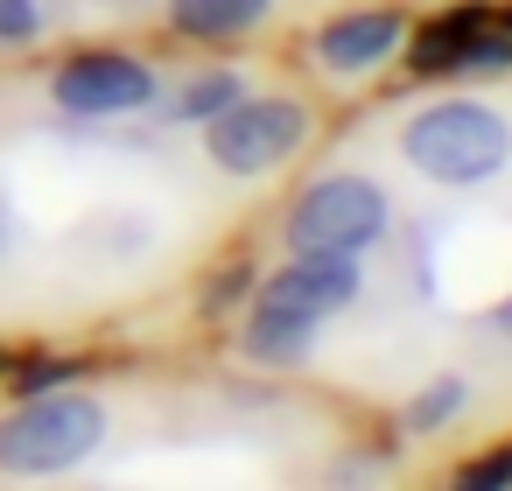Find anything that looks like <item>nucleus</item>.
<instances>
[{
	"mask_svg": "<svg viewBox=\"0 0 512 491\" xmlns=\"http://www.w3.org/2000/svg\"><path fill=\"white\" fill-rule=\"evenodd\" d=\"M400 155L428 183L470 190V183H491L512 162V127L484 99H442V106H428V113H414L400 127Z\"/></svg>",
	"mask_w": 512,
	"mask_h": 491,
	"instance_id": "obj_1",
	"label": "nucleus"
},
{
	"mask_svg": "<svg viewBox=\"0 0 512 491\" xmlns=\"http://www.w3.org/2000/svg\"><path fill=\"white\" fill-rule=\"evenodd\" d=\"M106 442V407L92 393H22L0 414V470L8 477H57L78 470Z\"/></svg>",
	"mask_w": 512,
	"mask_h": 491,
	"instance_id": "obj_2",
	"label": "nucleus"
},
{
	"mask_svg": "<svg viewBox=\"0 0 512 491\" xmlns=\"http://www.w3.org/2000/svg\"><path fill=\"white\" fill-rule=\"evenodd\" d=\"M393 204L372 176H323L302 190L295 218H288V246L295 253H365L386 232Z\"/></svg>",
	"mask_w": 512,
	"mask_h": 491,
	"instance_id": "obj_3",
	"label": "nucleus"
},
{
	"mask_svg": "<svg viewBox=\"0 0 512 491\" xmlns=\"http://www.w3.org/2000/svg\"><path fill=\"white\" fill-rule=\"evenodd\" d=\"M211 134H204V148H211V162L225 169V176H267V169H281L302 141H309V106H295V99H232L218 120H204Z\"/></svg>",
	"mask_w": 512,
	"mask_h": 491,
	"instance_id": "obj_4",
	"label": "nucleus"
},
{
	"mask_svg": "<svg viewBox=\"0 0 512 491\" xmlns=\"http://www.w3.org/2000/svg\"><path fill=\"white\" fill-rule=\"evenodd\" d=\"M50 99L71 120H120V113H141L155 99V71L134 64V57H120V50H85V57L57 64Z\"/></svg>",
	"mask_w": 512,
	"mask_h": 491,
	"instance_id": "obj_5",
	"label": "nucleus"
},
{
	"mask_svg": "<svg viewBox=\"0 0 512 491\" xmlns=\"http://www.w3.org/2000/svg\"><path fill=\"white\" fill-rule=\"evenodd\" d=\"M260 302L323 323V316H337V309L358 302V253H295V260L260 288Z\"/></svg>",
	"mask_w": 512,
	"mask_h": 491,
	"instance_id": "obj_6",
	"label": "nucleus"
},
{
	"mask_svg": "<svg viewBox=\"0 0 512 491\" xmlns=\"http://www.w3.org/2000/svg\"><path fill=\"white\" fill-rule=\"evenodd\" d=\"M407 43V22L393 8H358V15H337L323 36H316V64L323 71H379L393 50Z\"/></svg>",
	"mask_w": 512,
	"mask_h": 491,
	"instance_id": "obj_7",
	"label": "nucleus"
},
{
	"mask_svg": "<svg viewBox=\"0 0 512 491\" xmlns=\"http://www.w3.org/2000/svg\"><path fill=\"white\" fill-rule=\"evenodd\" d=\"M267 8H274V0H169V22L190 43H232V36L260 29Z\"/></svg>",
	"mask_w": 512,
	"mask_h": 491,
	"instance_id": "obj_8",
	"label": "nucleus"
},
{
	"mask_svg": "<svg viewBox=\"0 0 512 491\" xmlns=\"http://www.w3.org/2000/svg\"><path fill=\"white\" fill-rule=\"evenodd\" d=\"M309 344H316V323H309V316L274 309V302H253V316H246V351H253L260 365H295Z\"/></svg>",
	"mask_w": 512,
	"mask_h": 491,
	"instance_id": "obj_9",
	"label": "nucleus"
},
{
	"mask_svg": "<svg viewBox=\"0 0 512 491\" xmlns=\"http://www.w3.org/2000/svg\"><path fill=\"white\" fill-rule=\"evenodd\" d=\"M477 29H484V8H456V15H442V22H428V29L414 36V71H421V78L463 71V50H470Z\"/></svg>",
	"mask_w": 512,
	"mask_h": 491,
	"instance_id": "obj_10",
	"label": "nucleus"
},
{
	"mask_svg": "<svg viewBox=\"0 0 512 491\" xmlns=\"http://www.w3.org/2000/svg\"><path fill=\"white\" fill-rule=\"evenodd\" d=\"M239 92H246V85H239L232 71H204V78H190V85L176 92V106H169V113H176V120H218Z\"/></svg>",
	"mask_w": 512,
	"mask_h": 491,
	"instance_id": "obj_11",
	"label": "nucleus"
},
{
	"mask_svg": "<svg viewBox=\"0 0 512 491\" xmlns=\"http://www.w3.org/2000/svg\"><path fill=\"white\" fill-rule=\"evenodd\" d=\"M456 407H463V379H456V372H442V379H428V393H421V400H407V428H414V435H428V428H442Z\"/></svg>",
	"mask_w": 512,
	"mask_h": 491,
	"instance_id": "obj_12",
	"label": "nucleus"
},
{
	"mask_svg": "<svg viewBox=\"0 0 512 491\" xmlns=\"http://www.w3.org/2000/svg\"><path fill=\"white\" fill-rule=\"evenodd\" d=\"M43 36V8L36 0H0V50H22Z\"/></svg>",
	"mask_w": 512,
	"mask_h": 491,
	"instance_id": "obj_13",
	"label": "nucleus"
},
{
	"mask_svg": "<svg viewBox=\"0 0 512 491\" xmlns=\"http://www.w3.org/2000/svg\"><path fill=\"white\" fill-rule=\"evenodd\" d=\"M505 64H512V36L477 29V36H470V50H463V71H505Z\"/></svg>",
	"mask_w": 512,
	"mask_h": 491,
	"instance_id": "obj_14",
	"label": "nucleus"
},
{
	"mask_svg": "<svg viewBox=\"0 0 512 491\" xmlns=\"http://www.w3.org/2000/svg\"><path fill=\"white\" fill-rule=\"evenodd\" d=\"M456 484H463V491H498V484H512V449H505V456H484V463H463Z\"/></svg>",
	"mask_w": 512,
	"mask_h": 491,
	"instance_id": "obj_15",
	"label": "nucleus"
},
{
	"mask_svg": "<svg viewBox=\"0 0 512 491\" xmlns=\"http://www.w3.org/2000/svg\"><path fill=\"white\" fill-rule=\"evenodd\" d=\"M71 379V365H22L15 372V393H50V386H64Z\"/></svg>",
	"mask_w": 512,
	"mask_h": 491,
	"instance_id": "obj_16",
	"label": "nucleus"
}]
</instances>
